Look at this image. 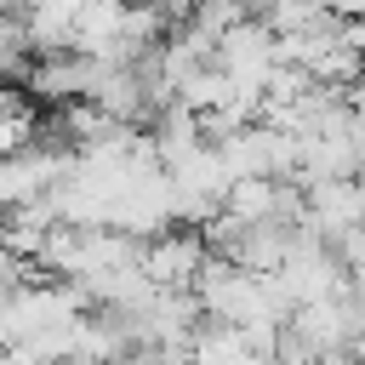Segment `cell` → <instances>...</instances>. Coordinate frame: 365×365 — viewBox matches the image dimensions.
I'll return each instance as SVG.
<instances>
[{"label": "cell", "instance_id": "5b68a950", "mask_svg": "<svg viewBox=\"0 0 365 365\" xmlns=\"http://www.w3.org/2000/svg\"><path fill=\"white\" fill-rule=\"evenodd\" d=\"M342 297L359 308V319H365V262H354L348 268V279H342Z\"/></svg>", "mask_w": 365, "mask_h": 365}, {"label": "cell", "instance_id": "6da1fadb", "mask_svg": "<svg viewBox=\"0 0 365 365\" xmlns=\"http://www.w3.org/2000/svg\"><path fill=\"white\" fill-rule=\"evenodd\" d=\"M245 97H257L262 103V74L274 68V29L262 23V17H240L222 40H217V57H211Z\"/></svg>", "mask_w": 365, "mask_h": 365}, {"label": "cell", "instance_id": "277c9868", "mask_svg": "<svg viewBox=\"0 0 365 365\" xmlns=\"http://www.w3.org/2000/svg\"><path fill=\"white\" fill-rule=\"evenodd\" d=\"M240 17H251V11H245V0H188V17H182V23H188V29H200L205 40H222Z\"/></svg>", "mask_w": 365, "mask_h": 365}, {"label": "cell", "instance_id": "8992f818", "mask_svg": "<svg viewBox=\"0 0 365 365\" xmlns=\"http://www.w3.org/2000/svg\"><path fill=\"white\" fill-rule=\"evenodd\" d=\"M336 23H365V0H319Z\"/></svg>", "mask_w": 365, "mask_h": 365}, {"label": "cell", "instance_id": "3957f363", "mask_svg": "<svg viewBox=\"0 0 365 365\" xmlns=\"http://www.w3.org/2000/svg\"><path fill=\"white\" fill-rule=\"evenodd\" d=\"M285 325L314 348V354H336V348H348V336L365 325L359 319V308L336 291V297H314V302H297L291 314H285Z\"/></svg>", "mask_w": 365, "mask_h": 365}, {"label": "cell", "instance_id": "7a4b0ae2", "mask_svg": "<svg viewBox=\"0 0 365 365\" xmlns=\"http://www.w3.org/2000/svg\"><path fill=\"white\" fill-rule=\"evenodd\" d=\"M200 262H205V240H200V228H188V222H165V228L143 234V257H137V268H143L148 285H188Z\"/></svg>", "mask_w": 365, "mask_h": 365}, {"label": "cell", "instance_id": "52a82bcc", "mask_svg": "<svg viewBox=\"0 0 365 365\" xmlns=\"http://www.w3.org/2000/svg\"><path fill=\"white\" fill-rule=\"evenodd\" d=\"M336 365H365V359H354V354H348V348H342V354H336Z\"/></svg>", "mask_w": 365, "mask_h": 365}]
</instances>
